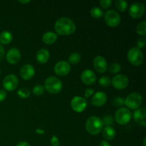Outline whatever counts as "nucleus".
<instances>
[{
	"instance_id": "1",
	"label": "nucleus",
	"mask_w": 146,
	"mask_h": 146,
	"mask_svg": "<svg viewBox=\"0 0 146 146\" xmlns=\"http://www.w3.org/2000/svg\"><path fill=\"white\" fill-rule=\"evenodd\" d=\"M54 28L58 34L61 36H68L72 34L76 30L74 21L67 17L59 18L54 24Z\"/></svg>"
},
{
	"instance_id": "2",
	"label": "nucleus",
	"mask_w": 146,
	"mask_h": 146,
	"mask_svg": "<svg viewBox=\"0 0 146 146\" xmlns=\"http://www.w3.org/2000/svg\"><path fill=\"white\" fill-rule=\"evenodd\" d=\"M104 128V123L100 118L97 116H91L87 119L86 123V128L88 133L91 135H97Z\"/></svg>"
},
{
	"instance_id": "3",
	"label": "nucleus",
	"mask_w": 146,
	"mask_h": 146,
	"mask_svg": "<svg viewBox=\"0 0 146 146\" xmlns=\"http://www.w3.org/2000/svg\"><path fill=\"white\" fill-rule=\"evenodd\" d=\"M62 82L56 77H48L44 82V88L51 94H58L62 90Z\"/></svg>"
},
{
	"instance_id": "4",
	"label": "nucleus",
	"mask_w": 146,
	"mask_h": 146,
	"mask_svg": "<svg viewBox=\"0 0 146 146\" xmlns=\"http://www.w3.org/2000/svg\"><path fill=\"white\" fill-rule=\"evenodd\" d=\"M128 61L134 66H139L143 64L144 56L141 49L137 47H133L128 51L127 54Z\"/></svg>"
},
{
	"instance_id": "5",
	"label": "nucleus",
	"mask_w": 146,
	"mask_h": 146,
	"mask_svg": "<svg viewBox=\"0 0 146 146\" xmlns=\"http://www.w3.org/2000/svg\"><path fill=\"white\" fill-rule=\"evenodd\" d=\"M142 96L140 94L137 92L132 93L129 94L124 100V104L130 109L135 110L140 107L142 104Z\"/></svg>"
},
{
	"instance_id": "6",
	"label": "nucleus",
	"mask_w": 146,
	"mask_h": 146,
	"mask_svg": "<svg viewBox=\"0 0 146 146\" xmlns=\"http://www.w3.org/2000/svg\"><path fill=\"white\" fill-rule=\"evenodd\" d=\"M132 118V114L128 108H119L117 110L115 114V119L116 122L120 125H125L128 123Z\"/></svg>"
},
{
	"instance_id": "7",
	"label": "nucleus",
	"mask_w": 146,
	"mask_h": 146,
	"mask_svg": "<svg viewBox=\"0 0 146 146\" xmlns=\"http://www.w3.org/2000/svg\"><path fill=\"white\" fill-rule=\"evenodd\" d=\"M104 20L107 25L111 27H115L121 23V16L118 11L113 9H110L106 12L104 15Z\"/></svg>"
},
{
	"instance_id": "8",
	"label": "nucleus",
	"mask_w": 146,
	"mask_h": 146,
	"mask_svg": "<svg viewBox=\"0 0 146 146\" xmlns=\"http://www.w3.org/2000/svg\"><path fill=\"white\" fill-rule=\"evenodd\" d=\"M88 103L86 98L81 96H75L71 101V106L77 113L83 112L87 108Z\"/></svg>"
},
{
	"instance_id": "9",
	"label": "nucleus",
	"mask_w": 146,
	"mask_h": 146,
	"mask_svg": "<svg viewBox=\"0 0 146 146\" xmlns=\"http://www.w3.org/2000/svg\"><path fill=\"white\" fill-rule=\"evenodd\" d=\"M145 6L141 2L133 3L129 8V14L133 19H139L143 16L145 13Z\"/></svg>"
},
{
	"instance_id": "10",
	"label": "nucleus",
	"mask_w": 146,
	"mask_h": 146,
	"mask_svg": "<svg viewBox=\"0 0 146 146\" xmlns=\"http://www.w3.org/2000/svg\"><path fill=\"white\" fill-rule=\"evenodd\" d=\"M112 85L117 89H124L126 88L129 84L128 78L124 74H118L115 76L112 79Z\"/></svg>"
},
{
	"instance_id": "11",
	"label": "nucleus",
	"mask_w": 146,
	"mask_h": 146,
	"mask_svg": "<svg viewBox=\"0 0 146 146\" xmlns=\"http://www.w3.org/2000/svg\"><path fill=\"white\" fill-rule=\"evenodd\" d=\"M19 84V80L17 76L14 74L7 75L3 81V86L7 91H13L17 88Z\"/></svg>"
},
{
	"instance_id": "12",
	"label": "nucleus",
	"mask_w": 146,
	"mask_h": 146,
	"mask_svg": "<svg viewBox=\"0 0 146 146\" xmlns=\"http://www.w3.org/2000/svg\"><path fill=\"white\" fill-rule=\"evenodd\" d=\"M71 71V65L68 62L65 61H61L56 63L54 66V72L56 74L61 76L67 75Z\"/></svg>"
},
{
	"instance_id": "13",
	"label": "nucleus",
	"mask_w": 146,
	"mask_h": 146,
	"mask_svg": "<svg viewBox=\"0 0 146 146\" xmlns=\"http://www.w3.org/2000/svg\"><path fill=\"white\" fill-rule=\"evenodd\" d=\"M81 78L82 82L86 85H93L96 81V76L93 71L86 69L81 73Z\"/></svg>"
},
{
	"instance_id": "14",
	"label": "nucleus",
	"mask_w": 146,
	"mask_h": 146,
	"mask_svg": "<svg viewBox=\"0 0 146 146\" xmlns=\"http://www.w3.org/2000/svg\"><path fill=\"white\" fill-rule=\"evenodd\" d=\"M134 121L140 125L145 127L146 125V110L145 108H138L133 113Z\"/></svg>"
},
{
	"instance_id": "15",
	"label": "nucleus",
	"mask_w": 146,
	"mask_h": 146,
	"mask_svg": "<svg viewBox=\"0 0 146 146\" xmlns=\"http://www.w3.org/2000/svg\"><path fill=\"white\" fill-rule=\"evenodd\" d=\"M94 66L99 73H104L108 69V64L105 58L101 56H98L94 59Z\"/></svg>"
},
{
	"instance_id": "16",
	"label": "nucleus",
	"mask_w": 146,
	"mask_h": 146,
	"mask_svg": "<svg viewBox=\"0 0 146 146\" xmlns=\"http://www.w3.org/2000/svg\"><path fill=\"white\" fill-rule=\"evenodd\" d=\"M6 58L9 64H16L21 59V53L17 48H12L8 51Z\"/></svg>"
},
{
	"instance_id": "17",
	"label": "nucleus",
	"mask_w": 146,
	"mask_h": 146,
	"mask_svg": "<svg viewBox=\"0 0 146 146\" xmlns=\"http://www.w3.org/2000/svg\"><path fill=\"white\" fill-rule=\"evenodd\" d=\"M35 74V69L34 66L30 64H25L20 70V76L24 80H30Z\"/></svg>"
},
{
	"instance_id": "18",
	"label": "nucleus",
	"mask_w": 146,
	"mask_h": 146,
	"mask_svg": "<svg viewBox=\"0 0 146 146\" xmlns=\"http://www.w3.org/2000/svg\"><path fill=\"white\" fill-rule=\"evenodd\" d=\"M107 101V95L104 92H98L96 93L95 95L93 96L91 99V104L92 105L95 106L96 107H100L104 106Z\"/></svg>"
},
{
	"instance_id": "19",
	"label": "nucleus",
	"mask_w": 146,
	"mask_h": 146,
	"mask_svg": "<svg viewBox=\"0 0 146 146\" xmlns=\"http://www.w3.org/2000/svg\"><path fill=\"white\" fill-rule=\"evenodd\" d=\"M50 54L46 48H41L39 51H37L36 54V59L38 61V63L41 64H44L48 61L49 59Z\"/></svg>"
},
{
	"instance_id": "20",
	"label": "nucleus",
	"mask_w": 146,
	"mask_h": 146,
	"mask_svg": "<svg viewBox=\"0 0 146 146\" xmlns=\"http://www.w3.org/2000/svg\"><path fill=\"white\" fill-rule=\"evenodd\" d=\"M57 38H58V36L56 33L53 31H48L43 35L42 41L46 44H53L56 41Z\"/></svg>"
},
{
	"instance_id": "21",
	"label": "nucleus",
	"mask_w": 146,
	"mask_h": 146,
	"mask_svg": "<svg viewBox=\"0 0 146 146\" xmlns=\"http://www.w3.org/2000/svg\"><path fill=\"white\" fill-rule=\"evenodd\" d=\"M116 135V132L115 129L111 126H106L103 131V136L106 140L111 141L114 139Z\"/></svg>"
},
{
	"instance_id": "22",
	"label": "nucleus",
	"mask_w": 146,
	"mask_h": 146,
	"mask_svg": "<svg viewBox=\"0 0 146 146\" xmlns=\"http://www.w3.org/2000/svg\"><path fill=\"white\" fill-rule=\"evenodd\" d=\"M12 34L8 31H4L0 34V42L3 44H8L12 41Z\"/></svg>"
},
{
	"instance_id": "23",
	"label": "nucleus",
	"mask_w": 146,
	"mask_h": 146,
	"mask_svg": "<svg viewBox=\"0 0 146 146\" xmlns=\"http://www.w3.org/2000/svg\"><path fill=\"white\" fill-rule=\"evenodd\" d=\"M81 59V54L77 52H74L68 57V61L71 64H77L80 62Z\"/></svg>"
},
{
	"instance_id": "24",
	"label": "nucleus",
	"mask_w": 146,
	"mask_h": 146,
	"mask_svg": "<svg viewBox=\"0 0 146 146\" xmlns=\"http://www.w3.org/2000/svg\"><path fill=\"white\" fill-rule=\"evenodd\" d=\"M91 14L94 18L99 19L104 16V11L99 7H93L91 10Z\"/></svg>"
},
{
	"instance_id": "25",
	"label": "nucleus",
	"mask_w": 146,
	"mask_h": 146,
	"mask_svg": "<svg viewBox=\"0 0 146 146\" xmlns=\"http://www.w3.org/2000/svg\"><path fill=\"white\" fill-rule=\"evenodd\" d=\"M115 7L119 11L123 12L128 7V3L124 0H117L115 1Z\"/></svg>"
},
{
	"instance_id": "26",
	"label": "nucleus",
	"mask_w": 146,
	"mask_h": 146,
	"mask_svg": "<svg viewBox=\"0 0 146 146\" xmlns=\"http://www.w3.org/2000/svg\"><path fill=\"white\" fill-rule=\"evenodd\" d=\"M136 31L139 35L145 36L146 35V21H143L140 23L136 27Z\"/></svg>"
},
{
	"instance_id": "27",
	"label": "nucleus",
	"mask_w": 146,
	"mask_h": 146,
	"mask_svg": "<svg viewBox=\"0 0 146 146\" xmlns=\"http://www.w3.org/2000/svg\"><path fill=\"white\" fill-rule=\"evenodd\" d=\"M19 96L21 98H27L30 96V90L27 88H21L17 92Z\"/></svg>"
},
{
	"instance_id": "28",
	"label": "nucleus",
	"mask_w": 146,
	"mask_h": 146,
	"mask_svg": "<svg viewBox=\"0 0 146 146\" xmlns=\"http://www.w3.org/2000/svg\"><path fill=\"white\" fill-rule=\"evenodd\" d=\"M44 87L41 84H38L36 85L33 88V93L34 95L37 96H40L44 94Z\"/></svg>"
},
{
	"instance_id": "29",
	"label": "nucleus",
	"mask_w": 146,
	"mask_h": 146,
	"mask_svg": "<svg viewBox=\"0 0 146 146\" xmlns=\"http://www.w3.org/2000/svg\"><path fill=\"white\" fill-rule=\"evenodd\" d=\"M111 81L108 76H102L98 79V84L103 87H108L111 85Z\"/></svg>"
},
{
	"instance_id": "30",
	"label": "nucleus",
	"mask_w": 146,
	"mask_h": 146,
	"mask_svg": "<svg viewBox=\"0 0 146 146\" xmlns=\"http://www.w3.org/2000/svg\"><path fill=\"white\" fill-rule=\"evenodd\" d=\"M109 71L112 74H117V73L119 72L121 69V66L118 63H113V64H111L109 67Z\"/></svg>"
},
{
	"instance_id": "31",
	"label": "nucleus",
	"mask_w": 146,
	"mask_h": 146,
	"mask_svg": "<svg viewBox=\"0 0 146 146\" xmlns=\"http://www.w3.org/2000/svg\"><path fill=\"white\" fill-rule=\"evenodd\" d=\"M113 104L115 106V107H121L124 105V99L121 97L118 96L115 97L113 100Z\"/></svg>"
},
{
	"instance_id": "32",
	"label": "nucleus",
	"mask_w": 146,
	"mask_h": 146,
	"mask_svg": "<svg viewBox=\"0 0 146 146\" xmlns=\"http://www.w3.org/2000/svg\"><path fill=\"white\" fill-rule=\"evenodd\" d=\"M102 121L104 123V125L105 124L106 126H110V125L113 124V118L111 115H106V116L104 117V120H102Z\"/></svg>"
},
{
	"instance_id": "33",
	"label": "nucleus",
	"mask_w": 146,
	"mask_h": 146,
	"mask_svg": "<svg viewBox=\"0 0 146 146\" xmlns=\"http://www.w3.org/2000/svg\"><path fill=\"white\" fill-rule=\"evenodd\" d=\"M99 3L103 8L108 9L111 7V4H112V1L111 0H101V1H99Z\"/></svg>"
},
{
	"instance_id": "34",
	"label": "nucleus",
	"mask_w": 146,
	"mask_h": 146,
	"mask_svg": "<svg viewBox=\"0 0 146 146\" xmlns=\"http://www.w3.org/2000/svg\"><path fill=\"white\" fill-rule=\"evenodd\" d=\"M145 44H146V39L145 38H139V39L138 40V41H137V46H138L137 48H138L139 49L144 48Z\"/></svg>"
},
{
	"instance_id": "35",
	"label": "nucleus",
	"mask_w": 146,
	"mask_h": 146,
	"mask_svg": "<svg viewBox=\"0 0 146 146\" xmlns=\"http://www.w3.org/2000/svg\"><path fill=\"white\" fill-rule=\"evenodd\" d=\"M51 143L52 146H59V141L56 135H53L51 139Z\"/></svg>"
},
{
	"instance_id": "36",
	"label": "nucleus",
	"mask_w": 146,
	"mask_h": 146,
	"mask_svg": "<svg viewBox=\"0 0 146 146\" xmlns=\"http://www.w3.org/2000/svg\"><path fill=\"white\" fill-rule=\"evenodd\" d=\"M94 89H93V88H87L85 91V97L86 98H89V97H91L94 94Z\"/></svg>"
},
{
	"instance_id": "37",
	"label": "nucleus",
	"mask_w": 146,
	"mask_h": 146,
	"mask_svg": "<svg viewBox=\"0 0 146 146\" xmlns=\"http://www.w3.org/2000/svg\"><path fill=\"white\" fill-rule=\"evenodd\" d=\"M7 97V93L4 90H0V102L4 101Z\"/></svg>"
},
{
	"instance_id": "38",
	"label": "nucleus",
	"mask_w": 146,
	"mask_h": 146,
	"mask_svg": "<svg viewBox=\"0 0 146 146\" xmlns=\"http://www.w3.org/2000/svg\"><path fill=\"white\" fill-rule=\"evenodd\" d=\"M4 54H5V53H4V47H3V46L0 44V61L3 59V58H4Z\"/></svg>"
},
{
	"instance_id": "39",
	"label": "nucleus",
	"mask_w": 146,
	"mask_h": 146,
	"mask_svg": "<svg viewBox=\"0 0 146 146\" xmlns=\"http://www.w3.org/2000/svg\"><path fill=\"white\" fill-rule=\"evenodd\" d=\"M16 146H31V145L26 141H21V142L18 143Z\"/></svg>"
},
{
	"instance_id": "40",
	"label": "nucleus",
	"mask_w": 146,
	"mask_h": 146,
	"mask_svg": "<svg viewBox=\"0 0 146 146\" xmlns=\"http://www.w3.org/2000/svg\"><path fill=\"white\" fill-rule=\"evenodd\" d=\"M100 146H111V145H110L109 143H108L107 141H104L101 143Z\"/></svg>"
},
{
	"instance_id": "41",
	"label": "nucleus",
	"mask_w": 146,
	"mask_h": 146,
	"mask_svg": "<svg viewBox=\"0 0 146 146\" xmlns=\"http://www.w3.org/2000/svg\"><path fill=\"white\" fill-rule=\"evenodd\" d=\"M36 133L38 134H44L45 132H44V130H41V129H36Z\"/></svg>"
},
{
	"instance_id": "42",
	"label": "nucleus",
	"mask_w": 146,
	"mask_h": 146,
	"mask_svg": "<svg viewBox=\"0 0 146 146\" xmlns=\"http://www.w3.org/2000/svg\"><path fill=\"white\" fill-rule=\"evenodd\" d=\"M30 1L29 0H28V1H21V0H20V1H19V2L20 3H23V4H27V3H29Z\"/></svg>"
},
{
	"instance_id": "43",
	"label": "nucleus",
	"mask_w": 146,
	"mask_h": 146,
	"mask_svg": "<svg viewBox=\"0 0 146 146\" xmlns=\"http://www.w3.org/2000/svg\"><path fill=\"white\" fill-rule=\"evenodd\" d=\"M146 138H144V140H143V145L144 146H146Z\"/></svg>"
},
{
	"instance_id": "44",
	"label": "nucleus",
	"mask_w": 146,
	"mask_h": 146,
	"mask_svg": "<svg viewBox=\"0 0 146 146\" xmlns=\"http://www.w3.org/2000/svg\"><path fill=\"white\" fill-rule=\"evenodd\" d=\"M0 74H1V71H0Z\"/></svg>"
}]
</instances>
